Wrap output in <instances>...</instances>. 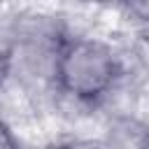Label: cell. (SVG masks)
<instances>
[{"label": "cell", "instance_id": "1", "mask_svg": "<svg viewBox=\"0 0 149 149\" xmlns=\"http://www.w3.org/2000/svg\"><path fill=\"white\" fill-rule=\"evenodd\" d=\"M119 77V61L112 49L98 40H65L56 56V81L58 86L81 100H100Z\"/></svg>", "mask_w": 149, "mask_h": 149}, {"label": "cell", "instance_id": "2", "mask_svg": "<svg viewBox=\"0 0 149 149\" xmlns=\"http://www.w3.org/2000/svg\"><path fill=\"white\" fill-rule=\"evenodd\" d=\"M0 149H19V140L14 135V130L0 119Z\"/></svg>", "mask_w": 149, "mask_h": 149}, {"label": "cell", "instance_id": "3", "mask_svg": "<svg viewBox=\"0 0 149 149\" xmlns=\"http://www.w3.org/2000/svg\"><path fill=\"white\" fill-rule=\"evenodd\" d=\"M9 56H12V49L0 40V84L7 74V70H9Z\"/></svg>", "mask_w": 149, "mask_h": 149}, {"label": "cell", "instance_id": "4", "mask_svg": "<svg viewBox=\"0 0 149 149\" xmlns=\"http://www.w3.org/2000/svg\"><path fill=\"white\" fill-rule=\"evenodd\" d=\"M56 149H72V147H56Z\"/></svg>", "mask_w": 149, "mask_h": 149}]
</instances>
